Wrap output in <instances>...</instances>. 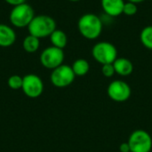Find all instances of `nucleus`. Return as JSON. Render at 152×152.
<instances>
[{
	"instance_id": "nucleus-3",
	"label": "nucleus",
	"mask_w": 152,
	"mask_h": 152,
	"mask_svg": "<svg viewBox=\"0 0 152 152\" xmlns=\"http://www.w3.org/2000/svg\"><path fill=\"white\" fill-rule=\"evenodd\" d=\"M35 16V11L32 6L24 3L13 6L10 12L9 20L12 26L16 28H25L28 26Z\"/></svg>"
},
{
	"instance_id": "nucleus-5",
	"label": "nucleus",
	"mask_w": 152,
	"mask_h": 152,
	"mask_svg": "<svg viewBox=\"0 0 152 152\" xmlns=\"http://www.w3.org/2000/svg\"><path fill=\"white\" fill-rule=\"evenodd\" d=\"M64 61L63 49L57 48L55 46H49L43 50L40 54L41 64L48 69H54L57 67L62 65Z\"/></svg>"
},
{
	"instance_id": "nucleus-16",
	"label": "nucleus",
	"mask_w": 152,
	"mask_h": 152,
	"mask_svg": "<svg viewBox=\"0 0 152 152\" xmlns=\"http://www.w3.org/2000/svg\"><path fill=\"white\" fill-rule=\"evenodd\" d=\"M140 40L143 46L152 50V25L146 26L142 28L140 34Z\"/></svg>"
},
{
	"instance_id": "nucleus-18",
	"label": "nucleus",
	"mask_w": 152,
	"mask_h": 152,
	"mask_svg": "<svg viewBox=\"0 0 152 152\" xmlns=\"http://www.w3.org/2000/svg\"><path fill=\"white\" fill-rule=\"evenodd\" d=\"M137 12H138V6L136 4L131 2H125L124 9H123L124 14L127 16H134L137 13Z\"/></svg>"
},
{
	"instance_id": "nucleus-20",
	"label": "nucleus",
	"mask_w": 152,
	"mask_h": 152,
	"mask_svg": "<svg viewBox=\"0 0 152 152\" xmlns=\"http://www.w3.org/2000/svg\"><path fill=\"white\" fill-rule=\"evenodd\" d=\"M4 1L8 4H11L12 6H16V5H19V4L26 3V0H4Z\"/></svg>"
},
{
	"instance_id": "nucleus-6",
	"label": "nucleus",
	"mask_w": 152,
	"mask_h": 152,
	"mask_svg": "<svg viewBox=\"0 0 152 152\" xmlns=\"http://www.w3.org/2000/svg\"><path fill=\"white\" fill-rule=\"evenodd\" d=\"M76 77L73 69L70 66L62 64L53 69L50 79L52 84L59 88H63L71 85Z\"/></svg>"
},
{
	"instance_id": "nucleus-22",
	"label": "nucleus",
	"mask_w": 152,
	"mask_h": 152,
	"mask_svg": "<svg viewBox=\"0 0 152 152\" xmlns=\"http://www.w3.org/2000/svg\"><path fill=\"white\" fill-rule=\"evenodd\" d=\"M144 0H127V2H131V3H134V4H140L142 2H143Z\"/></svg>"
},
{
	"instance_id": "nucleus-12",
	"label": "nucleus",
	"mask_w": 152,
	"mask_h": 152,
	"mask_svg": "<svg viewBox=\"0 0 152 152\" xmlns=\"http://www.w3.org/2000/svg\"><path fill=\"white\" fill-rule=\"evenodd\" d=\"M113 66L116 73L123 77L129 76L134 71V65L132 61L126 58H117L113 62Z\"/></svg>"
},
{
	"instance_id": "nucleus-7",
	"label": "nucleus",
	"mask_w": 152,
	"mask_h": 152,
	"mask_svg": "<svg viewBox=\"0 0 152 152\" xmlns=\"http://www.w3.org/2000/svg\"><path fill=\"white\" fill-rule=\"evenodd\" d=\"M128 144L131 152H150L152 149V139L144 130H135L129 137Z\"/></svg>"
},
{
	"instance_id": "nucleus-23",
	"label": "nucleus",
	"mask_w": 152,
	"mask_h": 152,
	"mask_svg": "<svg viewBox=\"0 0 152 152\" xmlns=\"http://www.w3.org/2000/svg\"><path fill=\"white\" fill-rule=\"evenodd\" d=\"M69 1H71V2H78L80 0H69Z\"/></svg>"
},
{
	"instance_id": "nucleus-14",
	"label": "nucleus",
	"mask_w": 152,
	"mask_h": 152,
	"mask_svg": "<svg viewBox=\"0 0 152 152\" xmlns=\"http://www.w3.org/2000/svg\"><path fill=\"white\" fill-rule=\"evenodd\" d=\"M22 46L25 52L29 53H33L35 52H37L40 46V42H39V38L32 36V35H28L22 42Z\"/></svg>"
},
{
	"instance_id": "nucleus-9",
	"label": "nucleus",
	"mask_w": 152,
	"mask_h": 152,
	"mask_svg": "<svg viewBox=\"0 0 152 152\" xmlns=\"http://www.w3.org/2000/svg\"><path fill=\"white\" fill-rule=\"evenodd\" d=\"M108 95L110 98L118 102H123L129 99L131 88L129 85L122 80H115L108 86Z\"/></svg>"
},
{
	"instance_id": "nucleus-10",
	"label": "nucleus",
	"mask_w": 152,
	"mask_h": 152,
	"mask_svg": "<svg viewBox=\"0 0 152 152\" xmlns=\"http://www.w3.org/2000/svg\"><path fill=\"white\" fill-rule=\"evenodd\" d=\"M102 8L110 17H118L123 13L124 0H101Z\"/></svg>"
},
{
	"instance_id": "nucleus-2",
	"label": "nucleus",
	"mask_w": 152,
	"mask_h": 152,
	"mask_svg": "<svg viewBox=\"0 0 152 152\" xmlns=\"http://www.w3.org/2000/svg\"><path fill=\"white\" fill-rule=\"evenodd\" d=\"M29 35L37 38L50 37L56 29V22L53 18L48 15H36L28 26Z\"/></svg>"
},
{
	"instance_id": "nucleus-15",
	"label": "nucleus",
	"mask_w": 152,
	"mask_h": 152,
	"mask_svg": "<svg viewBox=\"0 0 152 152\" xmlns=\"http://www.w3.org/2000/svg\"><path fill=\"white\" fill-rule=\"evenodd\" d=\"M71 68H72L73 72L76 76L82 77V76H85L88 73V71L90 69V65L86 60L77 59L73 62Z\"/></svg>"
},
{
	"instance_id": "nucleus-11",
	"label": "nucleus",
	"mask_w": 152,
	"mask_h": 152,
	"mask_svg": "<svg viewBox=\"0 0 152 152\" xmlns=\"http://www.w3.org/2000/svg\"><path fill=\"white\" fill-rule=\"evenodd\" d=\"M16 34L12 28L0 23V46L9 47L15 43Z\"/></svg>"
},
{
	"instance_id": "nucleus-13",
	"label": "nucleus",
	"mask_w": 152,
	"mask_h": 152,
	"mask_svg": "<svg viewBox=\"0 0 152 152\" xmlns=\"http://www.w3.org/2000/svg\"><path fill=\"white\" fill-rule=\"evenodd\" d=\"M49 37H50V41H51L53 46H55L60 49H63L67 45V43H68L67 35L64 31H62L61 29L56 28L51 34V36Z\"/></svg>"
},
{
	"instance_id": "nucleus-8",
	"label": "nucleus",
	"mask_w": 152,
	"mask_h": 152,
	"mask_svg": "<svg viewBox=\"0 0 152 152\" xmlns=\"http://www.w3.org/2000/svg\"><path fill=\"white\" fill-rule=\"evenodd\" d=\"M21 90L28 98H38L44 92L43 80L36 74H28L23 77Z\"/></svg>"
},
{
	"instance_id": "nucleus-17",
	"label": "nucleus",
	"mask_w": 152,
	"mask_h": 152,
	"mask_svg": "<svg viewBox=\"0 0 152 152\" xmlns=\"http://www.w3.org/2000/svg\"><path fill=\"white\" fill-rule=\"evenodd\" d=\"M23 77L19 75H12L8 78V86L12 90H19L22 87Z\"/></svg>"
},
{
	"instance_id": "nucleus-4",
	"label": "nucleus",
	"mask_w": 152,
	"mask_h": 152,
	"mask_svg": "<svg viewBox=\"0 0 152 152\" xmlns=\"http://www.w3.org/2000/svg\"><path fill=\"white\" fill-rule=\"evenodd\" d=\"M94 59L102 65L113 63L118 58V50L116 46L107 41L95 44L92 49Z\"/></svg>"
},
{
	"instance_id": "nucleus-24",
	"label": "nucleus",
	"mask_w": 152,
	"mask_h": 152,
	"mask_svg": "<svg viewBox=\"0 0 152 152\" xmlns=\"http://www.w3.org/2000/svg\"><path fill=\"white\" fill-rule=\"evenodd\" d=\"M151 1H152V0H151Z\"/></svg>"
},
{
	"instance_id": "nucleus-1",
	"label": "nucleus",
	"mask_w": 152,
	"mask_h": 152,
	"mask_svg": "<svg viewBox=\"0 0 152 152\" xmlns=\"http://www.w3.org/2000/svg\"><path fill=\"white\" fill-rule=\"evenodd\" d=\"M77 28L82 37L89 40H94L102 32V20L94 13H85L77 21Z\"/></svg>"
},
{
	"instance_id": "nucleus-25",
	"label": "nucleus",
	"mask_w": 152,
	"mask_h": 152,
	"mask_svg": "<svg viewBox=\"0 0 152 152\" xmlns=\"http://www.w3.org/2000/svg\"><path fill=\"white\" fill-rule=\"evenodd\" d=\"M130 152H131V151H130Z\"/></svg>"
},
{
	"instance_id": "nucleus-19",
	"label": "nucleus",
	"mask_w": 152,
	"mask_h": 152,
	"mask_svg": "<svg viewBox=\"0 0 152 152\" xmlns=\"http://www.w3.org/2000/svg\"><path fill=\"white\" fill-rule=\"evenodd\" d=\"M102 74H103L106 77H111L116 73L115 69H114V66H113V63L102 65Z\"/></svg>"
},
{
	"instance_id": "nucleus-21",
	"label": "nucleus",
	"mask_w": 152,
	"mask_h": 152,
	"mask_svg": "<svg viewBox=\"0 0 152 152\" xmlns=\"http://www.w3.org/2000/svg\"><path fill=\"white\" fill-rule=\"evenodd\" d=\"M119 151L120 152H130L131 150H130V146L128 144V142H124L120 145L119 147Z\"/></svg>"
}]
</instances>
